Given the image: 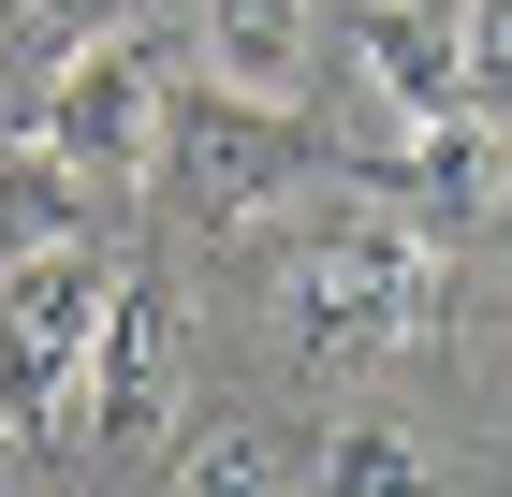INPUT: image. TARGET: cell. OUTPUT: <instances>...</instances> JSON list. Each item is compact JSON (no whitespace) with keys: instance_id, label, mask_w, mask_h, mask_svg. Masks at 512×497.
I'll list each match as a JSON object with an SVG mask.
<instances>
[{"instance_id":"6da1fadb","label":"cell","mask_w":512,"mask_h":497,"mask_svg":"<svg viewBox=\"0 0 512 497\" xmlns=\"http://www.w3.org/2000/svg\"><path fill=\"white\" fill-rule=\"evenodd\" d=\"M425 322H439V234L410 205H337L322 234H293V264H278L293 381H366L395 351H425Z\"/></svg>"},{"instance_id":"7a4b0ae2","label":"cell","mask_w":512,"mask_h":497,"mask_svg":"<svg viewBox=\"0 0 512 497\" xmlns=\"http://www.w3.org/2000/svg\"><path fill=\"white\" fill-rule=\"evenodd\" d=\"M103 307L118 264L88 234H44V249H0V439H74L88 351H103Z\"/></svg>"},{"instance_id":"3957f363","label":"cell","mask_w":512,"mask_h":497,"mask_svg":"<svg viewBox=\"0 0 512 497\" xmlns=\"http://www.w3.org/2000/svg\"><path fill=\"white\" fill-rule=\"evenodd\" d=\"M322 176V132L293 103H235V88H176V117H161V176L147 191L176 205L191 234H249L278 191H308Z\"/></svg>"},{"instance_id":"277c9868","label":"cell","mask_w":512,"mask_h":497,"mask_svg":"<svg viewBox=\"0 0 512 497\" xmlns=\"http://www.w3.org/2000/svg\"><path fill=\"white\" fill-rule=\"evenodd\" d=\"M161 117H176V44L147 30H103L44 74V132L30 147L74 176V191H147L161 176Z\"/></svg>"},{"instance_id":"5b68a950","label":"cell","mask_w":512,"mask_h":497,"mask_svg":"<svg viewBox=\"0 0 512 497\" xmlns=\"http://www.w3.org/2000/svg\"><path fill=\"white\" fill-rule=\"evenodd\" d=\"M176 410H191V322H176V293H161V278H118L103 351H88V395H74V454L147 468L161 439H176Z\"/></svg>"},{"instance_id":"8992f818","label":"cell","mask_w":512,"mask_h":497,"mask_svg":"<svg viewBox=\"0 0 512 497\" xmlns=\"http://www.w3.org/2000/svg\"><path fill=\"white\" fill-rule=\"evenodd\" d=\"M352 74L381 88L395 132H454L469 117V0H366L352 15Z\"/></svg>"},{"instance_id":"52a82bcc","label":"cell","mask_w":512,"mask_h":497,"mask_svg":"<svg viewBox=\"0 0 512 497\" xmlns=\"http://www.w3.org/2000/svg\"><path fill=\"white\" fill-rule=\"evenodd\" d=\"M191 30H205V59H220L235 103H278L308 74V0H191Z\"/></svg>"},{"instance_id":"ba28073f","label":"cell","mask_w":512,"mask_h":497,"mask_svg":"<svg viewBox=\"0 0 512 497\" xmlns=\"http://www.w3.org/2000/svg\"><path fill=\"white\" fill-rule=\"evenodd\" d=\"M395 191H410V220H483V205H498V132H483V117H454V132H410V147L381 161Z\"/></svg>"},{"instance_id":"9c48e42d","label":"cell","mask_w":512,"mask_h":497,"mask_svg":"<svg viewBox=\"0 0 512 497\" xmlns=\"http://www.w3.org/2000/svg\"><path fill=\"white\" fill-rule=\"evenodd\" d=\"M322 497H439V468H425V439L352 424V439H322Z\"/></svg>"},{"instance_id":"30bf717a","label":"cell","mask_w":512,"mask_h":497,"mask_svg":"<svg viewBox=\"0 0 512 497\" xmlns=\"http://www.w3.org/2000/svg\"><path fill=\"white\" fill-rule=\"evenodd\" d=\"M103 30H118V0H0V74H59Z\"/></svg>"},{"instance_id":"8fae6325","label":"cell","mask_w":512,"mask_h":497,"mask_svg":"<svg viewBox=\"0 0 512 497\" xmlns=\"http://www.w3.org/2000/svg\"><path fill=\"white\" fill-rule=\"evenodd\" d=\"M161 497H293V483H278V454L249 439V424H205V439H191V468H176Z\"/></svg>"},{"instance_id":"7c38bea8","label":"cell","mask_w":512,"mask_h":497,"mask_svg":"<svg viewBox=\"0 0 512 497\" xmlns=\"http://www.w3.org/2000/svg\"><path fill=\"white\" fill-rule=\"evenodd\" d=\"M469 117L512 132V0H469Z\"/></svg>"},{"instance_id":"4fadbf2b","label":"cell","mask_w":512,"mask_h":497,"mask_svg":"<svg viewBox=\"0 0 512 497\" xmlns=\"http://www.w3.org/2000/svg\"><path fill=\"white\" fill-rule=\"evenodd\" d=\"M498 220H512V147H498Z\"/></svg>"}]
</instances>
